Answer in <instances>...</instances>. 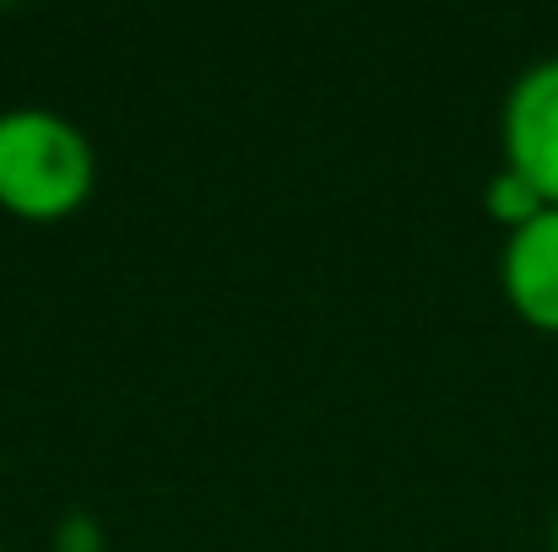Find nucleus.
<instances>
[{"mask_svg": "<svg viewBox=\"0 0 558 552\" xmlns=\"http://www.w3.org/2000/svg\"><path fill=\"white\" fill-rule=\"evenodd\" d=\"M0 552H5V542H0Z\"/></svg>", "mask_w": 558, "mask_h": 552, "instance_id": "obj_7", "label": "nucleus"}, {"mask_svg": "<svg viewBox=\"0 0 558 552\" xmlns=\"http://www.w3.org/2000/svg\"><path fill=\"white\" fill-rule=\"evenodd\" d=\"M505 169L521 174L548 206H558V54L532 60L499 109Z\"/></svg>", "mask_w": 558, "mask_h": 552, "instance_id": "obj_2", "label": "nucleus"}, {"mask_svg": "<svg viewBox=\"0 0 558 552\" xmlns=\"http://www.w3.org/2000/svg\"><path fill=\"white\" fill-rule=\"evenodd\" d=\"M49 552H104V531H98V520H93V515H65V520L54 526Z\"/></svg>", "mask_w": 558, "mask_h": 552, "instance_id": "obj_5", "label": "nucleus"}, {"mask_svg": "<svg viewBox=\"0 0 558 552\" xmlns=\"http://www.w3.org/2000/svg\"><path fill=\"white\" fill-rule=\"evenodd\" d=\"M483 206H488V217H494L505 233H515L521 222H532L537 211H548V200L521 180V174H510V169H499L494 180L483 184Z\"/></svg>", "mask_w": 558, "mask_h": 552, "instance_id": "obj_4", "label": "nucleus"}, {"mask_svg": "<svg viewBox=\"0 0 558 552\" xmlns=\"http://www.w3.org/2000/svg\"><path fill=\"white\" fill-rule=\"evenodd\" d=\"M554 552H558V520H554Z\"/></svg>", "mask_w": 558, "mask_h": 552, "instance_id": "obj_6", "label": "nucleus"}, {"mask_svg": "<svg viewBox=\"0 0 558 552\" xmlns=\"http://www.w3.org/2000/svg\"><path fill=\"white\" fill-rule=\"evenodd\" d=\"M98 152L87 131L54 109H0V211L22 222H60L87 206Z\"/></svg>", "mask_w": 558, "mask_h": 552, "instance_id": "obj_1", "label": "nucleus"}, {"mask_svg": "<svg viewBox=\"0 0 558 552\" xmlns=\"http://www.w3.org/2000/svg\"><path fill=\"white\" fill-rule=\"evenodd\" d=\"M499 287H505V304L532 331L558 336V206L537 211L515 233H505Z\"/></svg>", "mask_w": 558, "mask_h": 552, "instance_id": "obj_3", "label": "nucleus"}]
</instances>
